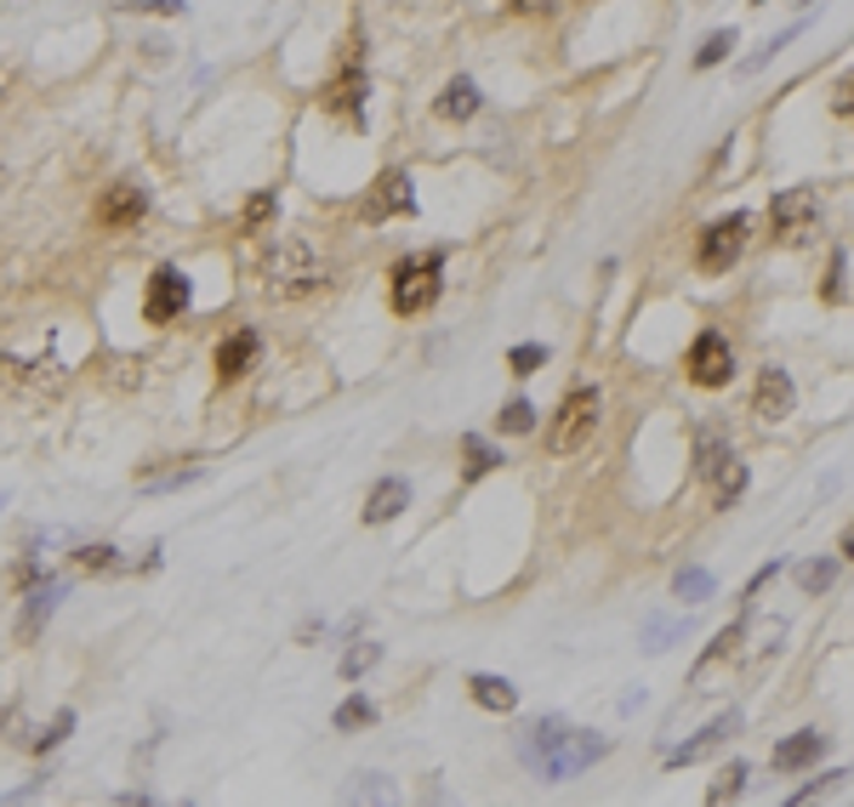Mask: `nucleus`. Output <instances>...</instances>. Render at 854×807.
Masks as SVG:
<instances>
[{
	"label": "nucleus",
	"instance_id": "nucleus-1",
	"mask_svg": "<svg viewBox=\"0 0 854 807\" xmlns=\"http://www.w3.org/2000/svg\"><path fill=\"white\" fill-rule=\"evenodd\" d=\"M519 756L530 762L535 779L559 785V779H575L581 768H593V762H604V756H610V740H604V734L570 729L564 716H541V722H530V729H524Z\"/></svg>",
	"mask_w": 854,
	"mask_h": 807
},
{
	"label": "nucleus",
	"instance_id": "nucleus-2",
	"mask_svg": "<svg viewBox=\"0 0 854 807\" xmlns=\"http://www.w3.org/2000/svg\"><path fill=\"white\" fill-rule=\"evenodd\" d=\"M320 285H325V262H320V251L308 245V239L280 233L274 245L262 251V291L274 302H302V296H314Z\"/></svg>",
	"mask_w": 854,
	"mask_h": 807
},
{
	"label": "nucleus",
	"instance_id": "nucleus-3",
	"mask_svg": "<svg viewBox=\"0 0 854 807\" xmlns=\"http://www.w3.org/2000/svg\"><path fill=\"white\" fill-rule=\"evenodd\" d=\"M445 296V251H416V256H399L394 273H387V302H394L399 318H416L427 313Z\"/></svg>",
	"mask_w": 854,
	"mask_h": 807
},
{
	"label": "nucleus",
	"instance_id": "nucleus-4",
	"mask_svg": "<svg viewBox=\"0 0 854 807\" xmlns=\"http://www.w3.org/2000/svg\"><path fill=\"white\" fill-rule=\"evenodd\" d=\"M598 416H604L598 387H570V392L559 398V410L548 416V455H575L581 443H593Z\"/></svg>",
	"mask_w": 854,
	"mask_h": 807
},
{
	"label": "nucleus",
	"instance_id": "nucleus-5",
	"mask_svg": "<svg viewBox=\"0 0 854 807\" xmlns=\"http://www.w3.org/2000/svg\"><path fill=\"white\" fill-rule=\"evenodd\" d=\"M752 239V211H729L718 222H707L701 233H695V268L701 273H729L735 262H741Z\"/></svg>",
	"mask_w": 854,
	"mask_h": 807
},
{
	"label": "nucleus",
	"instance_id": "nucleus-6",
	"mask_svg": "<svg viewBox=\"0 0 854 807\" xmlns=\"http://www.w3.org/2000/svg\"><path fill=\"white\" fill-rule=\"evenodd\" d=\"M814 222H821V199H814V188H781L769 199V233L781 239V245H803V239L814 233Z\"/></svg>",
	"mask_w": 854,
	"mask_h": 807
},
{
	"label": "nucleus",
	"instance_id": "nucleus-7",
	"mask_svg": "<svg viewBox=\"0 0 854 807\" xmlns=\"http://www.w3.org/2000/svg\"><path fill=\"white\" fill-rule=\"evenodd\" d=\"M365 97H371V74H365L360 52L347 46L342 69L325 80V92H320V108H325V114H342V119H354V126H365Z\"/></svg>",
	"mask_w": 854,
	"mask_h": 807
},
{
	"label": "nucleus",
	"instance_id": "nucleus-8",
	"mask_svg": "<svg viewBox=\"0 0 854 807\" xmlns=\"http://www.w3.org/2000/svg\"><path fill=\"white\" fill-rule=\"evenodd\" d=\"M188 302H194V285H188V273L183 268H154L148 273V285H143V318L148 325H177V318L188 313Z\"/></svg>",
	"mask_w": 854,
	"mask_h": 807
},
{
	"label": "nucleus",
	"instance_id": "nucleus-9",
	"mask_svg": "<svg viewBox=\"0 0 854 807\" xmlns=\"http://www.w3.org/2000/svg\"><path fill=\"white\" fill-rule=\"evenodd\" d=\"M684 370H689L695 387H707V392L729 387V381H735V347H729V336H723V331H701V336L689 342Z\"/></svg>",
	"mask_w": 854,
	"mask_h": 807
},
{
	"label": "nucleus",
	"instance_id": "nucleus-10",
	"mask_svg": "<svg viewBox=\"0 0 854 807\" xmlns=\"http://www.w3.org/2000/svg\"><path fill=\"white\" fill-rule=\"evenodd\" d=\"M394 217H416V177L405 166H387L371 193H365V222L382 228V222H394Z\"/></svg>",
	"mask_w": 854,
	"mask_h": 807
},
{
	"label": "nucleus",
	"instance_id": "nucleus-11",
	"mask_svg": "<svg viewBox=\"0 0 854 807\" xmlns=\"http://www.w3.org/2000/svg\"><path fill=\"white\" fill-rule=\"evenodd\" d=\"M97 228H108V233H121V228H137L143 217H148V188L143 182H108L103 193H97Z\"/></svg>",
	"mask_w": 854,
	"mask_h": 807
},
{
	"label": "nucleus",
	"instance_id": "nucleus-12",
	"mask_svg": "<svg viewBox=\"0 0 854 807\" xmlns=\"http://www.w3.org/2000/svg\"><path fill=\"white\" fill-rule=\"evenodd\" d=\"M792 410H798L792 376H787L781 365H769V370L758 376V387H752V416H758V421H787Z\"/></svg>",
	"mask_w": 854,
	"mask_h": 807
},
{
	"label": "nucleus",
	"instance_id": "nucleus-13",
	"mask_svg": "<svg viewBox=\"0 0 854 807\" xmlns=\"http://www.w3.org/2000/svg\"><path fill=\"white\" fill-rule=\"evenodd\" d=\"M63 597H69V580H41L29 591V602H23V615H18V642H34L46 631V620L63 609Z\"/></svg>",
	"mask_w": 854,
	"mask_h": 807
},
{
	"label": "nucleus",
	"instance_id": "nucleus-14",
	"mask_svg": "<svg viewBox=\"0 0 854 807\" xmlns=\"http://www.w3.org/2000/svg\"><path fill=\"white\" fill-rule=\"evenodd\" d=\"M821 756H826V734H821V729H798V734H787L781 745L769 751L774 774H803V768H814Z\"/></svg>",
	"mask_w": 854,
	"mask_h": 807
},
{
	"label": "nucleus",
	"instance_id": "nucleus-15",
	"mask_svg": "<svg viewBox=\"0 0 854 807\" xmlns=\"http://www.w3.org/2000/svg\"><path fill=\"white\" fill-rule=\"evenodd\" d=\"M405 506H410V478L387 472V478H376V483H371V495H365L360 517H365L371 530H376V523H394V517H399Z\"/></svg>",
	"mask_w": 854,
	"mask_h": 807
},
{
	"label": "nucleus",
	"instance_id": "nucleus-16",
	"mask_svg": "<svg viewBox=\"0 0 854 807\" xmlns=\"http://www.w3.org/2000/svg\"><path fill=\"white\" fill-rule=\"evenodd\" d=\"M257 358H262V336L257 331H235V336H222L217 342V381H240L257 370Z\"/></svg>",
	"mask_w": 854,
	"mask_h": 807
},
{
	"label": "nucleus",
	"instance_id": "nucleus-17",
	"mask_svg": "<svg viewBox=\"0 0 854 807\" xmlns=\"http://www.w3.org/2000/svg\"><path fill=\"white\" fill-rule=\"evenodd\" d=\"M729 734H741V711H723V716H712L701 734H695L689 745H678V751H667V768H689V762H701V756H712Z\"/></svg>",
	"mask_w": 854,
	"mask_h": 807
},
{
	"label": "nucleus",
	"instance_id": "nucleus-18",
	"mask_svg": "<svg viewBox=\"0 0 854 807\" xmlns=\"http://www.w3.org/2000/svg\"><path fill=\"white\" fill-rule=\"evenodd\" d=\"M479 108H485V92H479V80H468V74L445 80V92L434 97V114L439 119H456V126H461V119H473Z\"/></svg>",
	"mask_w": 854,
	"mask_h": 807
},
{
	"label": "nucleus",
	"instance_id": "nucleus-19",
	"mask_svg": "<svg viewBox=\"0 0 854 807\" xmlns=\"http://www.w3.org/2000/svg\"><path fill=\"white\" fill-rule=\"evenodd\" d=\"M501 461H508V455H501L485 432H461V483H479V478H490Z\"/></svg>",
	"mask_w": 854,
	"mask_h": 807
},
{
	"label": "nucleus",
	"instance_id": "nucleus-20",
	"mask_svg": "<svg viewBox=\"0 0 854 807\" xmlns=\"http://www.w3.org/2000/svg\"><path fill=\"white\" fill-rule=\"evenodd\" d=\"M468 694H473V705H479V711H496V716L519 711V689H513L508 677H490V671H479V677H468Z\"/></svg>",
	"mask_w": 854,
	"mask_h": 807
},
{
	"label": "nucleus",
	"instance_id": "nucleus-21",
	"mask_svg": "<svg viewBox=\"0 0 854 807\" xmlns=\"http://www.w3.org/2000/svg\"><path fill=\"white\" fill-rule=\"evenodd\" d=\"M741 642H747V620H735V626H723L718 637H712V649L701 654V665H695V682H707L718 665H729L735 654H741Z\"/></svg>",
	"mask_w": 854,
	"mask_h": 807
},
{
	"label": "nucleus",
	"instance_id": "nucleus-22",
	"mask_svg": "<svg viewBox=\"0 0 854 807\" xmlns=\"http://www.w3.org/2000/svg\"><path fill=\"white\" fill-rule=\"evenodd\" d=\"M280 222V193L274 188H257L246 206H240V233H268Z\"/></svg>",
	"mask_w": 854,
	"mask_h": 807
},
{
	"label": "nucleus",
	"instance_id": "nucleus-23",
	"mask_svg": "<svg viewBox=\"0 0 854 807\" xmlns=\"http://www.w3.org/2000/svg\"><path fill=\"white\" fill-rule=\"evenodd\" d=\"M729 455H735V450H729V438H723V432H701V438H695V478H707V483H712V478L729 467Z\"/></svg>",
	"mask_w": 854,
	"mask_h": 807
},
{
	"label": "nucleus",
	"instance_id": "nucleus-24",
	"mask_svg": "<svg viewBox=\"0 0 854 807\" xmlns=\"http://www.w3.org/2000/svg\"><path fill=\"white\" fill-rule=\"evenodd\" d=\"M206 467L200 461H188V467H160V472H137V490L148 495H166V490H183V483H200Z\"/></svg>",
	"mask_w": 854,
	"mask_h": 807
},
{
	"label": "nucleus",
	"instance_id": "nucleus-25",
	"mask_svg": "<svg viewBox=\"0 0 854 807\" xmlns=\"http://www.w3.org/2000/svg\"><path fill=\"white\" fill-rule=\"evenodd\" d=\"M747 483H752V472H747V461H741V455H729V467H723V472L712 478V495H718V506L729 512L735 501H741V495H747Z\"/></svg>",
	"mask_w": 854,
	"mask_h": 807
},
{
	"label": "nucleus",
	"instance_id": "nucleus-26",
	"mask_svg": "<svg viewBox=\"0 0 854 807\" xmlns=\"http://www.w3.org/2000/svg\"><path fill=\"white\" fill-rule=\"evenodd\" d=\"M371 722H376V705H371L365 694H347V700L331 711V729H336V734H360V729H371Z\"/></svg>",
	"mask_w": 854,
	"mask_h": 807
},
{
	"label": "nucleus",
	"instance_id": "nucleus-27",
	"mask_svg": "<svg viewBox=\"0 0 854 807\" xmlns=\"http://www.w3.org/2000/svg\"><path fill=\"white\" fill-rule=\"evenodd\" d=\"M673 591H678L684 602H712V591H718V580H712V569H701V563H689V569H678V580H673Z\"/></svg>",
	"mask_w": 854,
	"mask_h": 807
},
{
	"label": "nucleus",
	"instance_id": "nucleus-28",
	"mask_svg": "<svg viewBox=\"0 0 854 807\" xmlns=\"http://www.w3.org/2000/svg\"><path fill=\"white\" fill-rule=\"evenodd\" d=\"M74 563H81V569L86 575H121L126 569V557H121V546H81V552H74Z\"/></svg>",
	"mask_w": 854,
	"mask_h": 807
},
{
	"label": "nucleus",
	"instance_id": "nucleus-29",
	"mask_svg": "<svg viewBox=\"0 0 854 807\" xmlns=\"http://www.w3.org/2000/svg\"><path fill=\"white\" fill-rule=\"evenodd\" d=\"M792 575H798V586H803L809 597H821V591L837 580V557H809V563H798Z\"/></svg>",
	"mask_w": 854,
	"mask_h": 807
},
{
	"label": "nucleus",
	"instance_id": "nucleus-30",
	"mask_svg": "<svg viewBox=\"0 0 854 807\" xmlns=\"http://www.w3.org/2000/svg\"><path fill=\"white\" fill-rule=\"evenodd\" d=\"M496 432H508V438H524V432H535V404H530V398H513V404H501V416H496Z\"/></svg>",
	"mask_w": 854,
	"mask_h": 807
},
{
	"label": "nucleus",
	"instance_id": "nucleus-31",
	"mask_svg": "<svg viewBox=\"0 0 854 807\" xmlns=\"http://www.w3.org/2000/svg\"><path fill=\"white\" fill-rule=\"evenodd\" d=\"M741 46V34L735 29H718V34H707L701 40V52H695V69H718V63H729V52Z\"/></svg>",
	"mask_w": 854,
	"mask_h": 807
},
{
	"label": "nucleus",
	"instance_id": "nucleus-32",
	"mask_svg": "<svg viewBox=\"0 0 854 807\" xmlns=\"http://www.w3.org/2000/svg\"><path fill=\"white\" fill-rule=\"evenodd\" d=\"M376 660H382V649H376V642H354V649L342 654V665H336V671H342V682H360V677H365Z\"/></svg>",
	"mask_w": 854,
	"mask_h": 807
},
{
	"label": "nucleus",
	"instance_id": "nucleus-33",
	"mask_svg": "<svg viewBox=\"0 0 854 807\" xmlns=\"http://www.w3.org/2000/svg\"><path fill=\"white\" fill-rule=\"evenodd\" d=\"M69 734H74V711L63 705V711L52 716V729H41V734H34V740H29V751H41V756H46V751H58V745H63Z\"/></svg>",
	"mask_w": 854,
	"mask_h": 807
},
{
	"label": "nucleus",
	"instance_id": "nucleus-34",
	"mask_svg": "<svg viewBox=\"0 0 854 807\" xmlns=\"http://www.w3.org/2000/svg\"><path fill=\"white\" fill-rule=\"evenodd\" d=\"M541 365H548V347H541V342H519V347L508 353V370H513V376H535Z\"/></svg>",
	"mask_w": 854,
	"mask_h": 807
},
{
	"label": "nucleus",
	"instance_id": "nucleus-35",
	"mask_svg": "<svg viewBox=\"0 0 854 807\" xmlns=\"http://www.w3.org/2000/svg\"><path fill=\"white\" fill-rule=\"evenodd\" d=\"M803 29H809V23H792V29H781V34H774V40H769V46H763V52H752V57L741 63V74H758V69H763V63H769L774 52H787V46H792V40L803 34Z\"/></svg>",
	"mask_w": 854,
	"mask_h": 807
},
{
	"label": "nucleus",
	"instance_id": "nucleus-36",
	"mask_svg": "<svg viewBox=\"0 0 854 807\" xmlns=\"http://www.w3.org/2000/svg\"><path fill=\"white\" fill-rule=\"evenodd\" d=\"M741 790H747V762H729V768H723V779L707 790V801H735Z\"/></svg>",
	"mask_w": 854,
	"mask_h": 807
},
{
	"label": "nucleus",
	"instance_id": "nucleus-37",
	"mask_svg": "<svg viewBox=\"0 0 854 807\" xmlns=\"http://www.w3.org/2000/svg\"><path fill=\"white\" fill-rule=\"evenodd\" d=\"M678 631H689V620H684V626H678V620H655V626L644 631V649H649V654L673 649V637H678Z\"/></svg>",
	"mask_w": 854,
	"mask_h": 807
},
{
	"label": "nucleus",
	"instance_id": "nucleus-38",
	"mask_svg": "<svg viewBox=\"0 0 854 807\" xmlns=\"http://www.w3.org/2000/svg\"><path fill=\"white\" fill-rule=\"evenodd\" d=\"M347 796H354V801H394V790L382 785V774H360V785L347 790Z\"/></svg>",
	"mask_w": 854,
	"mask_h": 807
},
{
	"label": "nucleus",
	"instance_id": "nucleus-39",
	"mask_svg": "<svg viewBox=\"0 0 854 807\" xmlns=\"http://www.w3.org/2000/svg\"><path fill=\"white\" fill-rule=\"evenodd\" d=\"M832 114H837V119H854V69L832 86Z\"/></svg>",
	"mask_w": 854,
	"mask_h": 807
},
{
	"label": "nucleus",
	"instance_id": "nucleus-40",
	"mask_svg": "<svg viewBox=\"0 0 854 807\" xmlns=\"http://www.w3.org/2000/svg\"><path fill=\"white\" fill-rule=\"evenodd\" d=\"M41 580H46V569H41V557H23V563H18V569H12V586H18V591H34V586H41Z\"/></svg>",
	"mask_w": 854,
	"mask_h": 807
},
{
	"label": "nucleus",
	"instance_id": "nucleus-41",
	"mask_svg": "<svg viewBox=\"0 0 854 807\" xmlns=\"http://www.w3.org/2000/svg\"><path fill=\"white\" fill-rule=\"evenodd\" d=\"M781 569H787V563H781V557H774V563H763V569H758V575L747 580V591H741V602H747V609H752V602H758V591H763V586H769L774 575H781Z\"/></svg>",
	"mask_w": 854,
	"mask_h": 807
},
{
	"label": "nucleus",
	"instance_id": "nucleus-42",
	"mask_svg": "<svg viewBox=\"0 0 854 807\" xmlns=\"http://www.w3.org/2000/svg\"><path fill=\"white\" fill-rule=\"evenodd\" d=\"M837 779H843V768H832V774H821V779H814V785H803V790H792L787 801H792V807H803V801H814V796H826V790H832Z\"/></svg>",
	"mask_w": 854,
	"mask_h": 807
},
{
	"label": "nucleus",
	"instance_id": "nucleus-43",
	"mask_svg": "<svg viewBox=\"0 0 854 807\" xmlns=\"http://www.w3.org/2000/svg\"><path fill=\"white\" fill-rule=\"evenodd\" d=\"M126 7H132V12H154V18H183V12H188L183 0H126Z\"/></svg>",
	"mask_w": 854,
	"mask_h": 807
},
{
	"label": "nucleus",
	"instance_id": "nucleus-44",
	"mask_svg": "<svg viewBox=\"0 0 854 807\" xmlns=\"http://www.w3.org/2000/svg\"><path fill=\"white\" fill-rule=\"evenodd\" d=\"M559 0H508V12H519V18H541V12H553Z\"/></svg>",
	"mask_w": 854,
	"mask_h": 807
},
{
	"label": "nucleus",
	"instance_id": "nucleus-45",
	"mask_svg": "<svg viewBox=\"0 0 854 807\" xmlns=\"http://www.w3.org/2000/svg\"><path fill=\"white\" fill-rule=\"evenodd\" d=\"M843 268H848V262H843V251H837V256H832V279H826V302H843Z\"/></svg>",
	"mask_w": 854,
	"mask_h": 807
},
{
	"label": "nucleus",
	"instance_id": "nucleus-46",
	"mask_svg": "<svg viewBox=\"0 0 854 807\" xmlns=\"http://www.w3.org/2000/svg\"><path fill=\"white\" fill-rule=\"evenodd\" d=\"M837 557H854V523L843 530V541H837Z\"/></svg>",
	"mask_w": 854,
	"mask_h": 807
},
{
	"label": "nucleus",
	"instance_id": "nucleus-47",
	"mask_svg": "<svg viewBox=\"0 0 854 807\" xmlns=\"http://www.w3.org/2000/svg\"><path fill=\"white\" fill-rule=\"evenodd\" d=\"M0 506H7V495H0Z\"/></svg>",
	"mask_w": 854,
	"mask_h": 807
}]
</instances>
